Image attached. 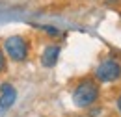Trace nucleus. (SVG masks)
<instances>
[{"label": "nucleus", "instance_id": "nucleus-3", "mask_svg": "<svg viewBox=\"0 0 121 117\" xmlns=\"http://www.w3.org/2000/svg\"><path fill=\"white\" fill-rule=\"evenodd\" d=\"M95 76L99 82H114L121 76V65L114 59H104L95 69Z\"/></svg>", "mask_w": 121, "mask_h": 117}, {"label": "nucleus", "instance_id": "nucleus-8", "mask_svg": "<svg viewBox=\"0 0 121 117\" xmlns=\"http://www.w3.org/2000/svg\"><path fill=\"white\" fill-rule=\"evenodd\" d=\"M117 108H119V112H121V97L117 99Z\"/></svg>", "mask_w": 121, "mask_h": 117}, {"label": "nucleus", "instance_id": "nucleus-7", "mask_svg": "<svg viewBox=\"0 0 121 117\" xmlns=\"http://www.w3.org/2000/svg\"><path fill=\"white\" fill-rule=\"evenodd\" d=\"M4 67H6V58H4V54H2V50H0V73L4 71Z\"/></svg>", "mask_w": 121, "mask_h": 117}, {"label": "nucleus", "instance_id": "nucleus-6", "mask_svg": "<svg viewBox=\"0 0 121 117\" xmlns=\"http://www.w3.org/2000/svg\"><path fill=\"white\" fill-rule=\"evenodd\" d=\"M43 28L47 30L48 35H58V33H60V30H58V28H52V26H43Z\"/></svg>", "mask_w": 121, "mask_h": 117}, {"label": "nucleus", "instance_id": "nucleus-4", "mask_svg": "<svg viewBox=\"0 0 121 117\" xmlns=\"http://www.w3.org/2000/svg\"><path fill=\"white\" fill-rule=\"evenodd\" d=\"M17 100V91L11 84H2L0 88V113L8 112Z\"/></svg>", "mask_w": 121, "mask_h": 117}, {"label": "nucleus", "instance_id": "nucleus-2", "mask_svg": "<svg viewBox=\"0 0 121 117\" xmlns=\"http://www.w3.org/2000/svg\"><path fill=\"white\" fill-rule=\"evenodd\" d=\"M4 50L13 61H24L28 56V43L21 35H11L4 41Z\"/></svg>", "mask_w": 121, "mask_h": 117}, {"label": "nucleus", "instance_id": "nucleus-5", "mask_svg": "<svg viewBox=\"0 0 121 117\" xmlns=\"http://www.w3.org/2000/svg\"><path fill=\"white\" fill-rule=\"evenodd\" d=\"M58 56H60V46L58 45H48L41 56V63L43 67H54L56 61H58Z\"/></svg>", "mask_w": 121, "mask_h": 117}, {"label": "nucleus", "instance_id": "nucleus-1", "mask_svg": "<svg viewBox=\"0 0 121 117\" xmlns=\"http://www.w3.org/2000/svg\"><path fill=\"white\" fill-rule=\"evenodd\" d=\"M97 97H99V88H97V84L93 80L80 82L73 91V102L78 108H86V106L93 104L97 100Z\"/></svg>", "mask_w": 121, "mask_h": 117}]
</instances>
